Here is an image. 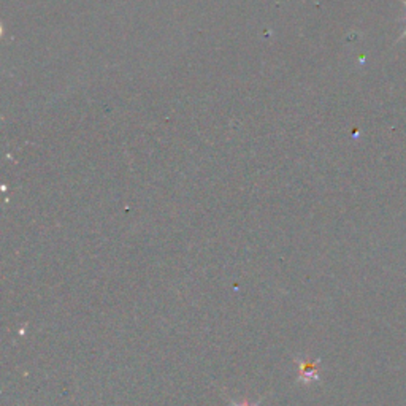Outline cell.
I'll use <instances>...</instances> for the list:
<instances>
[{
    "label": "cell",
    "instance_id": "obj_2",
    "mask_svg": "<svg viewBox=\"0 0 406 406\" xmlns=\"http://www.w3.org/2000/svg\"><path fill=\"white\" fill-rule=\"evenodd\" d=\"M402 2L405 3V7H406V0H402ZM405 37H406V29H405V32H403V34H402V35H400V39H405Z\"/></svg>",
    "mask_w": 406,
    "mask_h": 406
},
{
    "label": "cell",
    "instance_id": "obj_1",
    "mask_svg": "<svg viewBox=\"0 0 406 406\" xmlns=\"http://www.w3.org/2000/svg\"><path fill=\"white\" fill-rule=\"evenodd\" d=\"M300 371H302V379H304L303 383H311L313 379H318V368L316 363H309V362H300Z\"/></svg>",
    "mask_w": 406,
    "mask_h": 406
},
{
    "label": "cell",
    "instance_id": "obj_3",
    "mask_svg": "<svg viewBox=\"0 0 406 406\" xmlns=\"http://www.w3.org/2000/svg\"><path fill=\"white\" fill-rule=\"evenodd\" d=\"M233 406H254V405H248V403H235Z\"/></svg>",
    "mask_w": 406,
    "mask_h": 406
}]
</instances>
